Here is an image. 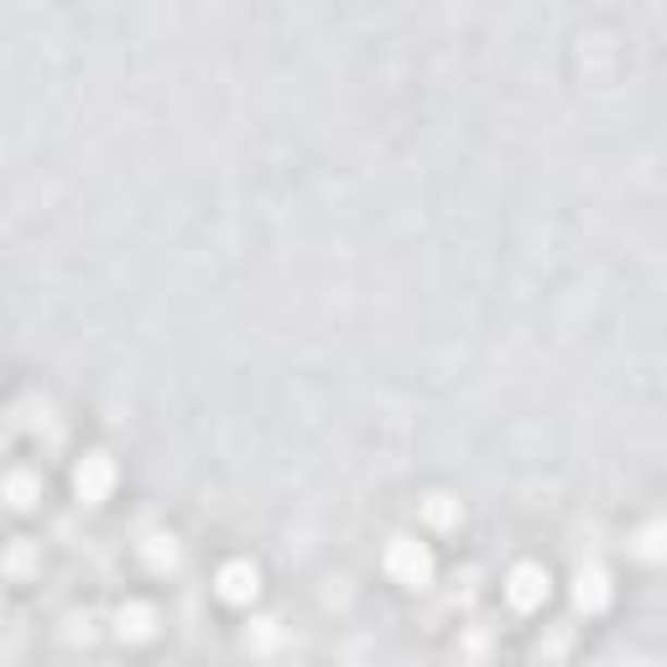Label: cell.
Returning <instances> with one entry per match:
<instances>
[{"label":"cell","instance_id":"10","mask_svg":"<svg viewBox=\"0 0 667 667\" xmlns=\"http://www.w3.org/2000/svg\"><path fill=\"white\" fill-rule=\"evenodd\" d=\"M245 646H251V652H277V646H282V620H271V616L251 620V626H245Z\"/></svg>","mask_w":667,"mask_h":667},{"label":"cell","instance_id":"12","mask_svg":"<svg viewBox=\"0 0 667 667\" xmlns=\"http://www.w3.org/2000/svg\"><path fill=\"white\" fill-rule=\"evenodd\" d=\"M657 543H663V526L652 522V526H642V543H636V553H642V558H657V553H663Z\"/></svg>","mask_w":667,"mask_h":667},{"label":"cell","instance_id":"2","mask_svg":"<svg viewBox=\"0 0 667 667\" xmlns=\"http://www.w3.org/2000/svg\"><path fill=\"white\" fill-rule=\"evenodd\" d=\"M116 459L105 449H89L84 459H78V470H73V490H78V500L84 506H99V500H110V490H116Z\"/></svg>","mask_w":667,"mask_h":667},{"label":"cell","instance_id":"5","mask_svg":"<svg viewBox=\"0 0 667 667\" xmlns=\"http://www.w3.org/2000/svg\"><path fill=\"white\" fill-rule=\"evenodd\" d=\"M573 610H584V616H599L605 605H610V573L599 569V563H584V569H573Z\"/></svg>","mask_w":667,"mask_h":667},{"label":"cell","instance_id":"3","mask_svg":"<svg viewBox=\"0 0 667 667\" xmlns=\"http://www.w3.org/2000/svg\"><path fill=\"white\" fill-rule=\"evenodd\" d=\"M553 595V579L543 563H517V569L506 573V599H511V610H543Z\"/></svg>","mask_w":667,"mask_h":667},{"label":"cell","instance_id":"8","mask_svg":"<svg viewBox=\"0 0 667 667\" xmlns=\"http://www.w3.org/2000/svg\"><path fill=\"white\" fill-rule=\"evenodd\" d=\"M178 558H183V548H178V537H172V532H151V537L142 543V563L151 573L178 569Z\"/></svg>","mask_w":667,"mask_h":667},{"label":"cell","instance_id":"9","mask_svg":"<svg viewBox=\"0 0 667 667\" xmlns=\"http://www.w3.org/2000/svg\"><path fill=\"white\" fill-rule=\"evenodd\" d=\"M459 517H464V506H459L449 490H433V496L423 500V522H428L433 532H449V526H459Z\"/></svg>","mask_w":667,"mask_h":667},{"label":"cell","instance_id":"6","mask_svg":"<svg viewBox=\"0 0 667 667\" xmlns=\"http://www.w3.org/2000/svg\"><path fill=\"white\" fill-rule=\"evenodd\" d=\"M116 636L120 642H151V636H157V605L125 599V605L116 610Z\"/></svg>","mask_w":667,"mask_h":667},{"label":"cell","instance_id":"11","mask_svg":"<svg viewBox=\"0 0 667 667\" xmlns=\"http://www.w3.org/2000/svg\"><path fill=\"white\" fill-rule=\"evenodd\" d=\"M32 563H37V548H32V543H16V548L5 553V573H32Z\"/></svg>","mask_w":667,"mask_h":667},{"label":"cell","instance_id":"7","mask_svg":"<svg viewBox=\"0 0 667 667\" xmlns=\"http://www.w3.org/2000/svg\"><path fill=\"white\" fill-rule=\"evenodd\" d=\"M0 500L11 511H26V506L43 500V480L32 475V470H11V475H0Z\"/></svg>","mask_w":667,"mask_h":667},{"label":"cell","instance_id":"1","mask_svg":"<svg viewBox=\"0 0 667 667\" xmlns=\"http://www.w3.org/2000/svg\"><path fill=\"white\" fill-rule=\"evenodd\" d=\"M381 563L397 584H407V590H423V584L433 579V553H428V543H417L412 532H397V537L386 543Z\"/></svg>","mask_w":667,"mask_h":667},{"label":"cell","instance_id":"4","mask_svg":"<svg viewBox=\"0 0 667 667\" xmlns=\"http://www.w3.org/2000/svg\"><path fill=\"white\" fill-rule=\"evenodd\" d=\"M215 595L225 599V605H251V599L262 595V569H256L251 558H230V563L215 573Z\"/></svg>","mask_w":667,"mask_h":667}]
</instances>
